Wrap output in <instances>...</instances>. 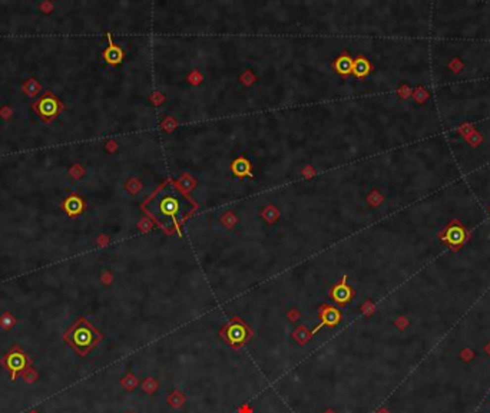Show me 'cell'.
<instances>
[{"label": "cell", "mask_w": 490, "mask_h": 413, "mask_svg": "<svg viewBox=\"0 0 490 413\" xmlns=\"http://www.w3.org/2000/svg\"><path fill=\"white\" fill-rule=\"evenodd\" d=\"M23 376V380L26 382V383H29V385H33L38 379H39V373H38V370L32 366V367H29L27 369L26 372L23 373L22 374Z\"/></svg>", "instance_id": "8fae6325"}, {"label": "cell", "mask_w": 490, "mask_h": 413, "mask_svg": "<svg viewBox=\"0 0 490 413\" xmlns=\"http://www.w3.org/2000/svg\"><path fill=\"white\" fill-rule=\"evenodd\" d=\"M321 317H323V323L315 329V330L313 331V333H315V331L318 330V329H321L324 324H330V326H334L336 323H339V318H340V314H339V311L336 310V309H333V307H326L324 310H323V313H321Z\"/></svg>", "instance_id": "52a82bcc"}, {"label": "cell", "mask_w": 490, "mask_h": 413, "mask_svg": "<svg viewBox=\"0 0 490 413\" xmlns=\"http://www.w3.org/2000/svg\"><path fill=\"white\" fill-rule=\"evenodd\" d=\"M63 340L76 355L85 358L102 340V334L88 318L79 317L63 334Z\"/></svg>", "instance_id": "7a4b0ae2"}, {"label": "cell", "mask_w": 490, "mask_h": 413, "mask_svg": "<svg viewBox=\"0 0 490 413\" xmlns=\"http://www.w3.org/2000/svg\"><path fill=\"white\" fill-rule=\"evenodd\" d=\"M194 209V204L172 184L161 188L147 204V211L163 227H177Z\"/></svg>", "instance_id": "6da1fadb"}, {"label": "cell", "mask_w": 490, "mask_h": 413, "mask_svg": "<svg viewBox=\"0 0 490 413\" xmlns=\"http://www.w3.org/2000/svg\"><path fill=\"white\" fill-rule=\"evenodd\" d=\"M62 209L68 217H78L85 211V201L79 195L72 194L65 198V201L62 204Z\"/></svg>", "instance_id": "5b68a950"}, {"label": "cell", "mask_w": 490, "mask_h": 413, "mask_svg": "<svg viewBox=\"0 0 490 413\" xmlns=\"http://www.w3.org/2000/svg\"><path fill=\"white\" fill-rule=\"evenodd\" d=\"M32 109L43 122H52L63 110V103L53 92L48 91L33 103Z\"/></svg>", "instance_id": "277c9868"}, {"label": "cell", "mask_w": 490, "mask_h": 413, "mask_svg": "<svg viewBox=\"0 0 490 413\" xmlns=\"http://www.w3.org/2000/svg\"><path fill=\"white\" fill-rule=\"evenodd\" d=\"M16 323H17L16 317H14L12 313H9V311L3 313V314L0 316V327H1L3 330H10V329H13L14 326H16Z\"/></svg>", "instance_id": "9c48e42d"}, {"label": "cell", "mask_w": 490, "mask_h": 413, "mask_svg": "<svg viewBox=\"0 0 490 413\" xmlns=\"http://www.w3.org/2000/svg\"><path fill=\"white\" fill-rule=\"evenodd\" d=\"M29 413H39V412H38V411H30Z\"/></svg>", "instance_id": "7c38bea8"}, {"label": "cell", "mask_w": 490, "mask_h": 413, "mask_svg": "<svg viewBox=\"0 0 490 413\" xmlns=\"http://www.w3.org/2000/svg\"><path fill=\"white\" fill-rule=\"evenodd\" d=\"M0 364L10 373V380L16 382L17 374H23L29 367L33 366V361L26 352L19 347L13 346L3 358L0 360Z\"/></svg>", "instance_id": "3957f363"}, {"label": "cell", "mask_w": 490, "mask_h": 413, "mask_svg": "<svg viewBox=\"0 0 490 413\" xmlns=\"http://www.w3.org/2000/svg\"><path fill=\"white\" fill-rule=\"evenodd\" d=\"M23 91L26 92V95L29 98H35L39 92H41V85L38 83L36 79H29V81L23 85Z\"/></svg>", "instance_id": "30bf717a"}, {"label": "cell", "mask_w": 490, "mask_h": 413, "mask_svg": "<svg viewBox=\"0 0 490 413\" xmlns=\"http://www.w3.org/2000/svg\"><path fill=\"white\" fill-rule=\"evenodd\" d=\"M108 41H109V46L105 49L103 52V57L105 60L110 63V65H118L121 60H122V51L112 43V39H110V35H108Z\"/></svg>", "instance_id": "8992f818"}, {"label": "cell", "mask_w": 490, "mask_h": 413, "mask_svg": "<svg viewBox=\"0 0 490 413\" xmlns=\"http://www.w3.org/2000/svg\"><path fill=\"white\" fill-rule=\"evenodd\" d=\"M331 294H333V299L336 302H339V303H344V302H347L350 299L351 293H350V289L345 286V277L343 278L341 286H336Z\"/></svg>", "instance_id": "ba28073f"}]
</instances>
